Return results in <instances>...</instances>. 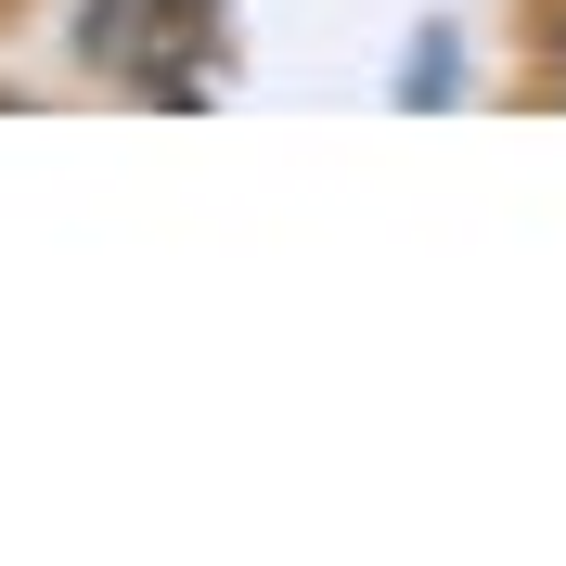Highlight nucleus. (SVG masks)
I'll return each mask as SVG.
<instances>
[{
	"label": "nucleus",
	"mask_w": 566,
	"mask_h": 566,
	"mask_svg": "<svg viewBox=\"0 0 566 566\" xmlns=\"http://www.w3.org/2000/svg\"><path fill=\"white\" fill-rule=\"evenodd\" d=\"M554 91H566V27H554Z\"/></svg>",
	"instance_id": "obj_1"
}]
</instances>
